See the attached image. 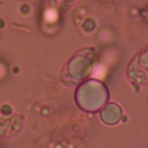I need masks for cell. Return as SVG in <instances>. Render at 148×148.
I'll return each mask as SVG.
<instances>
[{
  "instance_id": "6da1fadb",
  "label": "cell",
  "mask_w": 148,
  "mask_h": 148,
  "mask_svg": "<svg viewBox=\"0 0 148 148\" xmlns=\"http://www.w3.org/2000/svg\"><path fill=\"white\" fill-rule=\"evenodd\" d=\"M46 18L47 19V20H48L49 21H54L56 20V18H57V15L56 14V13L54 12H53V10H48L46 12Z\"/></svg>"
}]
</instances>
